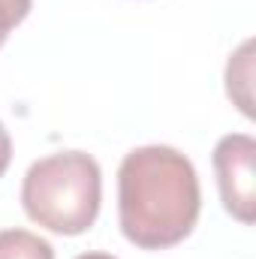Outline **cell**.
Wrapping results in <instances>:
<instances>
[{"label": "cell", "mask_w": 256, "mask_h": 259, "mask_svg": "<svg viewBox=\"0 0 256 259\" xmlns=\"http://www.w3.org/2000/svg\"><path fill=\"white\" fill-rule=\"evenodd\" d=\"M202 208L193 163L169 145H142L118 169V220L130 244L166 250L193 232Z\"/></svg>", "instance_id": "cell-1"}, {"label": "cell", "mask_w": 256, "mask_h": 259, "mask_svg": "<svg viewBox=\"0 0 256 259\" xmlns=\"http://www.w3.org/2000/svg\"><path fill=\"white\" fill-rule=\"evenodd\" d=\"M103 202V175L91 154L58 151L36 160L21 181L24 214L58 235H81Z\"/></svg>", "instance_id": "cell-2"}, {"label": "cell", "mask_w": 256, "mask_h": 259, "mask_svg": "<svg viewBox=\"0 0 256 259\" xmlns=\"http://www.w3.org/2000/svg\"><path fill=\"white\" fill-rule=\"evenodd\" d=\"M256 142L247 133H229L214 145V172L220 202L226 214L241 223L256 220V184H253Z\"/></svg>", "instance_id": "cell-3"}, {"label": "cell", "mask_w": 256, "mask_h": 259, "mask_svg": "<svg viewBox=\"0 0 256 259\" xmlns=\"http://www.w3.org/2000/svg\"><path fill=\"white\" fill-rule=\"evenodd\" d=\"M0 259H55V247L30 229H3Z\"/></svg>", "instance_id": "cell-4"}, {"label": "cell", "mask_w": 256, "mask_h": 259, "mask_svg": "<svg viewBox=\"0 0 256 259\" xmlns=\"http://www.w3.org/2000/svg\"><path fill=\"white\" fill-rule=\"evenodd\" d=\"M30 6H33V0H0V46L30 15Z\"/></svg>", "instance_id": "cell-5"}, {"label": "cell", "mask_w": 256, "mask_h": 259, "mask_svg": "<svg viewBox=\"0 0 256 259\" xmlns=\"http://www.w3.org/2000/svg\"><path fill=\"white\" fill-rule=\"evenodd\" d=\"M9 160H12V142H9L6 127L0 124V178H3V172L9 169Z\"/></svg>", "instance_id": "cell-6"}, {"label": "cell", "mask_w": 256, "mask_h": 259, "mask_svg": "<svg viewBox=\"0 0 256 259\" xmlns=\"http://www.w3.org/2000/svg\"><path fill=\"white\" fill-rule=\"evenodd\" d=\"M75 259H115V256H109V253H81Z\"/></svg>", "instance_id": "cell-7"}]
</instances>
